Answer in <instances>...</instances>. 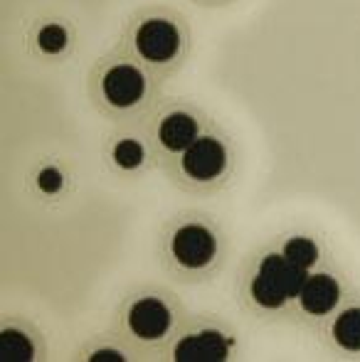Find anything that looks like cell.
Here are the masks:
<instances>
[{
    "mask_svg": "<svg viewBox=\"0 0 360 362\" xmlns=\"http://www.w3.org/2000/svg\"><path fill=\"white\" fill-rule=\"evenodd\" d=\"M227 340L217 330H202V333L182 338L173 350L178 362H222L227 360Z\"/></svg>",
    "mask_w": 360,
    "mask_h": 362,
    "instance_id": "cell-6",
    "label": "cell"
},
{
    "mask_svg": "<svg viewBox=\"0 0 360 362\" xmlns=\"http://www.w3.org/2000/svg\"><path fill=\"white\" fill-rule=\"evenodd\" d=\"M114 160L119 168H126V170H131V168H139L141 160H144V146L139 144V141L134 139H124L119 141L114 148Z\"/></svg>",
    "mask_w": 360,
    "mask_h": 362,
    "instance_id": "cell-14",
    "label": "cell"
},
{
    "mask_svg": "<svg viewBox=\"0 0 360 362\" xmlns=\"http://www.w3.org/2000/svg\"><path fill=\"white\" fill-rule=\"evenodd\" d=\"M101 89H104V96L111 106L126 109V106H134L136 101H141L146 91V79L131 64H116L104 74Z\"/></svg>",
    "mask_w": 360,
    "mask_h": 362,
    "instance_id": "cell-4",
    "label": "cell"
},
{
    "mask_svg": "<svg viewBox=\"0 0 360 362\" xmlns=\"http://www.w3.org/2000/svg\"><path fill=\"white\" fill-rule=\"evenodd\" d=\"M37 185L42 192H57V190H62L64 177L57 168H45V170H40V175H37Z\"/></svg>",
    "mask_w": 360,
    "mask_h": 362,
    "instance_id": "cell-16",
    "label": "cell"
},
{
    "mask_svg": "<svg viewBox=\"0 0 360 362\" xmlns=\"http://www.w3.org/2000/svg\"><path fill=\"white\" fill-rule=\"evenodd\" d=\"M227 165V151L217 139H197L187 151H182V170L192 180H215Z\"/></svg>",
    "mask_w": 360,
    "mask_h": 362,
    "instance_id": "cell-3",
    "label": "cell"
},
{
    "mask_svg": "<svg viewBox=\"0 0 360 362\" xmlns=\"http://www.w3.org/2000/svg\"><path fill=\"white\" fill-rule=\"evenodd\" d=\"M158 139L168 151H187L197 141V121L185 111H173L161 121Z\"/></svg>",
    "mask_w": 360,
    "mask_h": 362,
    "instance_id": "cell-9",
    "label": "cell"
},
{
    "mask_svg": "<svg viewBox=\"0 0 360 362\" xmlns=\"http://www.w3.org/2000/svg\"><path fill=\"white\" fill-rule=\"evenodd\" d=\"M0 360L3 362H30L33 360V343L20 330H3L0 333Z\"/></svg>",
    "mask_w": 360,
    "mask_h": 362,
    "instance_id": "cell-11",
    "label": "cell"
},
{
    "mask_svg": "<svg viewBox=\"0 0 360 362\" xmlns=\"http://www.w3.org/2000/svg\"><path fill=\"white\" fill-rule=\"evenodd\" d=\"M252 298H255L260 305H265V308H279V305H284L286 296H284L281 291L274 286V284L267 276L257 274V279L252 281Z\"/></svg>",
    "mask_w": 360,
    "mask_h": 362,
    "instance_id": "cell-13",
    "label": "cell"
},
{
    "mask_svg": "<svg viewBox=\"0 0 360 362\" xmlns=\"http://www.w3.org/2000/svg\"><path fill=\"white\" fill-rule=\"evenodd\" d=\"M37 45L42 52L57 54V52H62L64 45H67V33H64L62 25H45L37 35Z\"/></svg>",
    "mask_w": 360,
    "mask_h": 362,
    "instance_id": "cell-15",
    "label": "cell"
},
{
    "mask_svg": "<svg viewBox=\"0 0 360 362\" xmlns=\"http://www.w3.org/2000/svg\"><path fill=\"white\" fill-rule=\"evenodd\" d=\"M91 362H124V355L119 350H96L89 358Z\"/></svg>",
    "mask_w": 360,
    "mask_h": 362,
    "instance_id": "cell-17",
    "label": "cell"
},
{
    "mask_svg": "<svg viewBox=\"0 0 360 362\" xmlns=\"http://www.w3.org/2000/svg\"><path fill=\"white\" fill-rule=\"evenodd\" d=\"M341 298V286L333 276L328 274H316V276H308L303 284L298 300H301L303 310H308L311 315H323L333 308Z\"/></svg>",
    "mask_w": 360,
    "mask_h": 362,
    "instance_id": "cell-8",
    "label": "cell"
},
{
    "mask_svg": "<svg viewBox=\"0 0 360 362\" xmlns=\"http://www.w3.org/2000/svg\"><path fill=\"white\" fill-rule=\"evenodd\" d=\"M260 274L269 279L286 298L301 293L303 284H306V279H308L306 269L291 264L284 254H269V257H265V262L260 264Z\"/></svg>",
    "mask_w": 360,
    "mask_h": 362,
    "instance_id": "cell-7",
    "label": "cell"
},
{
    "mask_svg": "<svg viewBox=\"0 0 360 362\" xmlns=\"http://www.w3.org/2000/svg\"><path fill=\"white\" fill-rule=\"evenodd\" d=\"M136 49L149 62H168L180 49V33L163 18H151L136 30Z\"/></svg>",
    "mask_w": 360,
    "mask_h": 362,
    "instance_id": "cell-1",
    "label": "cell"
},
{
    "mask_svg": "<svg viewBox=\"0 0 360 362\" xmlns=\"http://www.w3.org/2000/svg\"><path fill=\"white\" fill-rule=\"evenodd\" d=\"M170 249H173V257L182 267L200 269L205 264H210V259L215 257L217 242L210 229L200 227V224H187V227H180L175 232Z\"/></svg>",
    "mask_w": 360,
    "mask_h": 362,
    "instance_id": "cell-2",
    "label": "cell"
},
{
    "mask_svg": "<svg viewBox=\"0 0 360 362\" xmlns=\"http://www.w3.org/2000/svg\"><path fill=\"white\" fill-rule=\"evenodd\" d=\"M129 328L144 340L163 338L170 328V310L158 298H139L129 310Z\"/></svg>",
    "mask_w": 360,
    "mask_h": 362,
    "instance_id": "cell-5",
    "label": "cell"
},
{
    "mask_svg": "<svg viewBox=\"0 0 360 362\" xmlns=\"http://www.w3.org/2000/svg\"><path fill=\"white\" fill-rule=\"evenodd\" d=\"M284 257L291 264H296V267L308 269L318 262V247L306 237H294V239H289L286 247H284Z\"/></svg>",
    "mask_w": 360,
    "mask_h": 362,
    "instance_id": "cell-12",
    "label": "cell"
},
{
    "mask_svg": "<svg viewBox=\"0 0 360 362\" xmlns=\"http://www.w3.org/2000/svg\"><path fill=\"white\" fill-rule=\"evenodd\" d=\"M333 338L343 350L358 353L360 350V308H348L333 323Z\"/></svg>",
    "mask_w": 360,
    "mask_h": 362,
    "instance_id": "cell-10",
    "label": "cell"
}]
</instances>
